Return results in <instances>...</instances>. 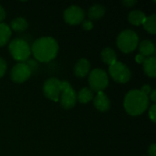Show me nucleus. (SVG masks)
I'll return each mask as SVG.
<instances>
[{
  "label": "nucleus",
  "instance_id": "1",
  "mask_svg": "<svg viewBox=\"0 0 156 156\" xmlns=\"http://www.w3.org/2000/svg\"><path fill=\"white\" fill-rule=\"evenodd\" d=\"M58 52V44L51 37H42L34 41L31 47V53L34 58L42 63L54 59Z\"/></svg>",
  "mask_w": 156,
  "mask_h": 156
},
{
  "label": "nucleus",
  "instance_id": "2",
  "mask_svg": "<svg viewBox=\"0 0 156 156\" xmlns=\"http://www.w3.org/2000/svg\"><path fill=\"white\" fill-rule=\"evenodd\" d=\"M123 106L128 114L139 116L148 109L149 97L140 90H132L125 95Z\"/></svg>",
  "mask_w": 156,
  "mask_h": 156
},
{
  "label": "nucleus",
  "instance_id": "3",
  "mask_svg": "<svg viewBox=\"0 0 156 156\" xmlns=\"http://www.w3.org/2000/svg\"><path fill=\"white\" fill-rule=\"evenodd\" d=\"M139 44V37L132 29L122 30L117 37V46L123 53H131L135 50Z\"/></svg>",
  "mask_w": 156,
  "mask_h": 156
},
{
  "label": "nucleus",
  "instance_id": "4",
  "mask_svg": "<svg viewBox=\"0 0 156 156\" xmlns=\"http://www.w3.org/2000/svg\"><path fill=\"white\" fill-rule=\"evenodd\" d=\"M8 49L13 58L19 62H25L31 55V47L23 38H14L11 40Z\"/></svg>",
  "mask_w": 156,
  "mask_h": 156
},
{
  "label": "nucleus",
  "instance_id": "5",
  "mask_svg": "<svg viewBox=\"0 0 156 156\" xmlns=\"http://www.w3.org/2000/svg\"><path fill=\"white\" fill-rule=\"evenodd\" d=\"M60 95L58 101L65 110L72 109L77 102V93L67 80H61L60 83Z\"/></svg>",
  "mask_w": 156,
  "mask_h": 156
},
{
  "label": "nucleus",
  "instance_id": "6",
  "mask_svg": "<svg viewBox=\"0 0 156 156\" xmlns=\"http://www.w3.org/2000/svg\"><path fill=\"white\" fill-rule=\"evenodd\" d=\"M89 84L92 91H103L109 85L108 74L101 69H94L89 73Z\"/></svg>",
  "mask_w": 156,
  "mask_h": 156
},
{
  "label": "nucleus",
  "instance_id": "7",
  "mask_svg": "<svg viewBox=\"0 0 156 156\" xmlns=\"http://www.w3.org/2000/svg\"><path fill=\"white\" fill-rule=\"evenodd\" d=\"M109 73L112 80L118 83H127L132 78V72L130 69L122 62L116 61L112 65L109 66Z\"/></svg>",
  "mask_w": 156,
  "mask_h": 156
},
{
  "label": "nucleus",
  "instance_id": "8",
  "mask_svg": "<svg viewBox=\"0 0 156 156\" xmlns=\"http://www.w3.org/2000/svg\"><path fill=\"white\" fill-rule=\"evenodd\" d=\"M60 83L61 80H59L57 78H50L44 82L43 85V93L44 95L53 101H58L59 95H60Z\"/></svg>",
  "mask_w": 156,
  "mask_h": 156
},
{
  "label": "nucleus",
  "instance_id": "9",
  "mask_svg": "<svg viewBox=\"0 0 156 156\" xmlns=\"http://www.w3.org/2000/svg\"><path fill=\"white\" fill-rule=\"evenodd\" d=\"M32 74V70L28 65L25 62H19L16 64L10 73L11 80L16 83H23L27 81Z\"/></svg>",
  "mask_w": 156,
  "mask_h": 156
},
{
  "label": "nucleus",
  "instance_id": "10",
  "mask_svg": "<svg viewBox=\"0 0 156 156\" xmlns=\"http://www.w3.org/2000/svg\"><path fill=\"white\" fill-rule=\"evenodd\" d=\"M64 20L69 25H79L85 17L83 9L79 5H70L64 11Z\"/></svg>",
  "mask_w": 156,
  "mask_h": 156
},
{
  "label": "nucleus",
  "instance_id": "11",
  "mask_svg": "<svg viewBox=\"0 0 156 156\" xmlns=\"http://www.w3.org/2000/svg\"><path fill=\"white\" fill-rule=\"evenodd\" d=\"M90 62L85 58H80L74 66V75L78 78L86 77L90 73Z\"/></svg>",
  "mask_w": 156,
  "mask_h": 156
},
{
  "label": "nucleus",
  "instance_id": "12",
  "mask_svg": "<svg viewBox=\"0 0 156 156\" xmlns=\"http://www.w3.org/2000/svg\"><path fill=\"white\" fill-rule=\"evenodd\" d=\"M94 107L100 112H107L111 108V101L103 91L97 92L93 100Z\"/></svg>",
  "mask_w": 156,
  "mask_h": 156
},
{
  "label": "nucleus",
  "instance_id": "13",
  "mask_svg": "<svg viewBox=\"0 0 156 156\" xmlns=\"http://www.w3.org/2000/svg\"><path fill=\"white\" fill-rule=\"evenodd\" d=\"M139 52L144 57H152L155 53V46L151 40H143L138 44Z\"/></svg>",
  "mask_w": 156,
  "mask_h": 156
},
{
  "label": "nucleus",
  "instance_id": "14",
  "mask_svg": "<svg viewBox=\"0 0 156 156\" xmlns=\"http://www.w3.org/2000/svg\"><path fill=\"white\" fill-rule=\"evenodd\" d=\"M144 71L150 78L156 77V58L154 56L148 57L143 62Z\"/></svg>",
  "mask_w": 156,
  "mask_h": 156
},
{
  "label": "nucleus",
  "instance_id": "15",
  "mask_svg": "<svg viewBox=\"0 0 156 156\" xmlns=\"http://www.w3.org/2000/svg\"><path fill=\"white\" fill-rule=\"evenodd\" d=\"M101 57L102 61L109 66L112 65L113 63H115L117 61V54H116L115 50L109 47L104 48L101 50Z\"/></svg>",
  "mask_w": 156,
  "mask_h": 156
},
{
  "label": "nucleus",
  "instance_id": "16",
  "mask_svg": "<svg viewBox=\"0 0 156 156\" xmlns=\"http://www.w3.org/2000/svg\"><path fill=\"white\" fill-rule=\"evenodd\" d=\"M105 7L101 4H95L91 5L89 9L88 16L91 20H99L105 15Z\"/></svg>",
  "mask_w": 156,
  "mask_h": 156
},
{
  "label": "nucleus",
  "instance_id": "17",
  "mask_svg": "<svg viewBox=\"0 0 156 156\" xmlns=\"http://www.w3.org/2000/svg\"><path fill=\"white\" fill-rule=\"evenodd\" d=\"M146 18L145 14L141 10H133L128 15V21L133 26L143 25Z\"/></svg>",
  "mask_w": 156,
  "mask_h": 156
},
{
  "label": "nucleus",
  "instance_id": "18",
  "mask_svg": "<svg viewBox=\"0 0 156 156\" xmlns=\"http://www.w3.org/2000/svg\"><path fill=\"white\" fill-rule=\"evenodd\" d=\"M11 28L5 23H0V47L5 46L8 43L11 37Z\"/></svg>",
  "mask_w": 156,
  "mask_h": 156
},
{
  "label": "nucleus",
  "instance_id": "19",
  "mask_svg": "<svg viewBox=\"0 0 156 156\" xmlns=\"http://www.w3.org/2000/svg\"><path fill=\"white\" fill-rule=\"evenodd\" d=\"M28 27V23L24 17H16L10 23V28L16 32H23Z\"/></svg>",
  "mask_w": 156,
  "mask_h": 156
},
{
  "label": "nucleus",
  "instance_id": "20",
  "mask_svg": "<svg viewBox=\"0 0 156 156\" xmlns=\"http://www.w3.org/2000/svg\"><path fill=\"white\" fill-rule=\"evenodd\" d=\"M93 99V91L90 88H82L77 94V101L80 103L86 104Z\"/></svg>",
  "mask_w": 156,
  "mask_h": 156
},
{
  "label": "nucleus",
  "instance_id": "21",
  "mask_svg": "<svg viewBox=\"0 0 156 156\" xmlns=\"http://www.w3.org/2000/svg\"><path fill=\"white\" fill-rule=\"evenodd\" d=\"M144 28L149 32L150 34L154 35L156 33V15L155 14H152L149 16H146L144 24Z\"/></svg>",
  "mask_w": 156,
  "mask_h": 156
},
{
  "label": "nucleus",
  "instance_id": "22",
  "mask_svg": "<svg viewBox=\"0 0 156 156\" xmlns=\"http://www.w3.org/2000/svg\"><path fill=\"white\" fill-rule=\"evenodd\" d=\"M149 118H150V120L154 122V123H155L156 122V104L155 103H154L151 107H150V110H149Z\"/></svg>",
  "mask_w": 156,
  "mask_h": 156
},
{
  "label": "nucleus",
  "instance_id": "23",
  "mask_svg": "<svg viewBox=\"0 0 156 156\" xmlns=\"http://www.w3.org/2000/svg\"><path fill=\"white\" fill-rule=\"evenodd\" d=\"M7 69V64H6V61L0 58V79L5 75V71Z\"/></svg>",
  "mask_w": 156,
  "mask_h": 156
},
{
  "label": "nucleus",
  "instance_id": "24",
  "mask_svg": "<svg viewBox=\"0 0 156 156\" xmlns=\"http://www.w3.org/2000/svg\"><path fill=\"white\" fill-rule=\"evenodd\" d=\"M82 28L84 30L90 31L93 28V23L90 20H83L82 21Z\"/></svg>",
  "mask_w": 156,
  "mask_h": 156
},
{
  "label": "nucleus",
  "instance_id": "25",
  "mask_svg": "<svg viewBox=\"0 0 156 156\" xmlns=\"http://www.w3.org/2000/svg\"><path fill=\"white\" fill-rule=\"evenodd\" d=\"M122 3L126 7H132V6H133V5H135L137 4V1L136 0H123Z\"/></svg>",
  "mask_w": 156,
  "mask_h": 156
},
{
  "label": "nucleus",
  "instance_id": "26",
  "mask_svg": "<svg viewBox=\"0 0 156 156\" xmlns=\"http://www.w3.org/2000/svg\"><path fill=\"white\" fill-rule=\"evenodd\" d=\"M140 90H141L143 93H144L145 95H147V96H148V95L151 93V91H152V90H151V86H150V85H144Z\"/></svg>",
  "mask_w": 156,
  "mask_h": 156
},
{
  "label": "nucleus",
  "instance_id": "27",
  "mask_svg": "<svg viewBox=\"0 0 156 156\" xmlns=\"http://www.w3.org/2000/svg\"><path fill=\"white\" fill-rule=\"evenodd\" d=\"M148 154L150 156H156V144H153L150 145L149 149H148Z\"/></svg>",
  "mask_w": 156,
  "mask_h": 156
},
{
  "label": "nucleus",
  "instance_id": "28",
  "mask_svg": "<svg viewBox=\"0 0 156 156\" xmlns=\"http://www.w3.org/2000/svg\"><path fill=\"white\" fill-rule=\"evenodd\" d=\"M5 16H6V13H5V8L0 5V23L5 18Z\"/></svg>",
  "mask_w": 156,
  "mask_h": 156
},
{
  "label": "nucleus",
  "instance_id": "29",
  "mask_svg": "<svg viewBox=\"0 0 156 156\" xmlns=\"http://www.w3.org/2000/svg\"><path fill=\"white\" fill-rule=\"evenodd\" d=\"M150 100L154 102L156 101V90H153L150 93Z\"/></svg>",
  "mask_w": 156,
  "mask_h": 156
},
{
  "label": "nucleus",
  "instance_id": "30",
  "mask_svg": "<svg viewBox=\"0 0 156 156\" xmlns=\"http://www.w3.org/2000/svg\"><path fill=\"white\" fill-rule=\"evenodd\" d=\"M144 59H145V58L144 57V56H142L141 54H139V55H137L136 56V61L138 62V63H143L144 61Z\"/></svg>",
  "mask_w": 156,
  "mask_h": 156
}]
</instances>
